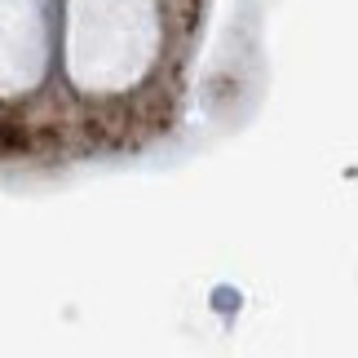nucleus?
Segmentation results:
<instances>
[{
  "label": "nucleus",
  "instance_id": "f257e3e1",
  "mask_svg": "<svg viewBox=\"0 0 358 358\" xmlns=\"http://www.w3.org/2000/svg\"><path fill=\"white\" fill-rule=\"evenodd\" d=\"M0 146H22V133L18 129H0Z\"/></svg>",
  "mask_w": 358,
  "mask_h": 358
}]
</instances>
